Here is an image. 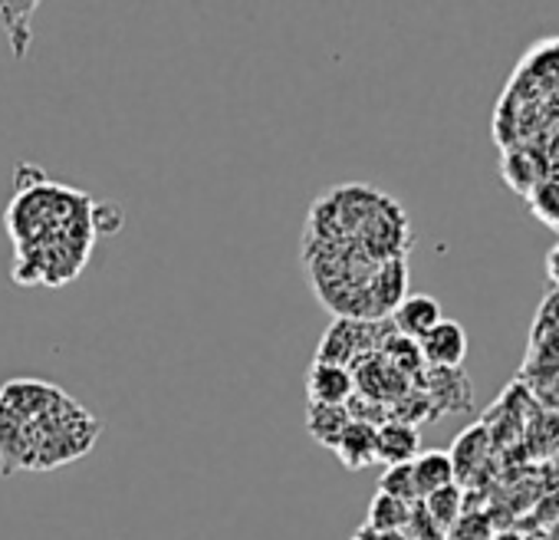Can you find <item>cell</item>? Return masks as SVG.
I'll return each instance as SVG.
<instances>
[{
  "mask_svg": "<svg viewBox=\"0 0 559 540\" xmlns=\"http://www.w3.org/2000/svg\"><path fill=\"white\" fill-rule=\"evenodd\" d=\"M425 369H461L467 356V333L457 320H441L418 340Z\"/></svg>",
  "mask_w": 559,
  "mask_h": 540,
  "instance_id": "7",
  "label": "cell"
},
{
  "mask_svg": "<svg viewBox=\"0 0 559 540\" xmlns=\"http://www.w3.org/2000/svg\"><path fill=\"white\" fill-rule=\"evenodd\" d=\"M421 455V432L405 422H385L376 429V461L412 465Z\"/></svg>",
  "mask_w": 559,
  "mask_h": 540,
  "instance_id": "10",
  "label": "cell"
},
{
  "mask_svg": "<svg viewBox=\"0 0 559 540\" xmlns=\"http://www.w3.org/2000/svg\"><path fill=\"white\" fill-rule=\"evenodd\" d=\"M448 455H451V465H454V481L464 484L487 461V455H490V432L484 425H471L467 432L457 435V442H454V448Z\"/></svg>",
  "mask_w": 559,
  "mask_h": 540,
  "instance_id": "12",
  "label": "cell"
},
{
  "mask_svg": "<svg viewBox=\"0 0 559 540\" xmlns=\"http://www.w3.org/2000/svg\"><path fill=\"white\" fill-rule=\"evenodd\" d=\"M349 540H379V533H376L372 527H366V524H362V527H359V530H356Z\"/></svg>",
  "mask_w": 559,
  "mask_h": 540,
  "instance_id": "22",
  "label": "cell"
},
{
  "mask_svg": "<svg viewBox=\"0 0 559 540\" xmlns=\"http://www.w3.org/2000/svg\"><path fill=\"white\" fill-rule=\"evenodd\" d=\"M90 224H93V234L103 237V234H116L122 227V211L119 204L112 201H93L90 204Z\"/></svg>",
  "mask_w": 559,
  "mask_h": 540,
  "instance_id": "20",
  "label": "cell"
},
{
  "mask_svg": "<svg viewBox=\"0 0 559 540\" xmlns=\"http://www.w3.org/2000/svg\"><path fill=\"white\" fill-rule=\"evenodd\" d=\"M90 204L76 188L50 185L44 172L37 181L17 185V198L8 208V231L17 244V284L60 287L80 274L96 240Z\"/></svg>",
  "mask_w": 559,
  "mask_h": 540,
  "instance_id": "1",
  "label": "cell"
},
{
  "mask_svg": "<svg viewBox=\"0 0 559 540\" xmlns=\"http://www.w3.org/2000/svg\"><path fill=\"white\" fill-rule=\"evenodd\" d=\"M546 274H549V281L559 287V244H552L549 254H546Z\"/></svg>",
  "mask_w": 559,
  "mask_h": 540,
  "instance_id": "21",
  "label": "cell"
},
{
  "mask_svg": "<svg viewBox=\"0 0 559 540\" xmlns=\"http://www.w3.org/2000/svg\"><path fill=\"white\" fill-rule=\"evenodd\" d=\"M405 211L369 185H340L317 198L304 244L340 254H356L376 263L405 260L408 254Z\"/></svg>",
  "mask_w": 559,
  "mask_h": 540,
  "instance_id": "2",
  "label": "cell"
},
{
  "mask_svg": "<svg viewBox=\"0 0 559 540\" xmlns=\"http://www.w3.org/2000/svg\"><path fill=\"white\" fill-rule=\"evenodd\" d=\"M67 392L53 383H44V379H11L0 386V406L11 409L17 419L24 422H37L40 415H47Z\"/></svg>",
  "mask_w": 559,
  "mask_h": 540,
  "instance_id": "6",
  "label": "cell"
},
{
  "mask_svg": "<svg viewBox=\"0 0 559 540\" xmlns=\"http://www.w3.org/2000/svg\"><path fill=\"white\" fill-rule=\"evenodd\" d=\"M412 507L415 504H405L399 497H389V494H376L369 501V517H366V527H372L376 533H405L408 520H412Z\"/></svg>",
  "mask_w": 559,
  "mask_h": 540,
  "instance_id": "18",
  "label": "cell"
},
{
  "mask_svg": "<svg viewBox=\"0 0 559 540\" xmlns=\"http://www.w3.org/2000/svg\"><path fill=\"white\" fill-rule=\"evenodd\" d=\"M349 422L353 419H349L346 406H317V402L307 406V432H310L313 442H320L330 451L340 445V438H343Z\"/></svg>",
  "mask_w": 559,
  "mask_h": 540,
  "instance_id": "14",
  "label": "cell"
},
{
  "mask_svg": "<svg viewBox=\"0 0 559 540\" xmlns=\"http://www.w3.org/2000/svg\"><path fill=\"white\" fill-rule=\"evenodd\" d=\"M99 438V422L90 409H83L73 396H63L47 415L37 422H27V458L24 471H50L60 465H70Z\"/></svg>",
  "mask_w": 559,
  "mask_h": 540,
  "instance_id": "3",
  "label": "cell"
},
{
  "mask_svg": "<svg viewBox=\"0 0 559 540\" xmlns=\"http://www.w3.org/2000/svg\"><path fill=\"white\" fill-rule=\"evenodd\" d=\"M421 504V510L428 514V520L438 527V530H454V524L464 517V488L454 481V484H444V488H438L435 494H428V497H421L418 501Z\"/></svg>",
  "mask_w": 559,
  "mask_h": 540,
  "instance_id": "16",
  "label": "cell"
},
{
  "mask_svg": "<svg viewBox=\"0 0 559 540\" xmlns=\"http://www.w3.org/2000/svg\"><path fill=\"white\" fill-rule=\"evenodd\" d=\"M379 491L389 497H399L405 504H418V491H415V474L412 465H389L379 478Z\"/></svg>",
  "mask_w": 559,
  "mask_h": 540,
  "instance_id": "19",
  "label": "cell"
},
{
  "mask_svg": "<svg viewBox=\"0 0 559 540\" xmlns=\"http://www.w3.org/2000/svg\"><path fill=\"white\" fill-rule=\"evenodd\" d=\"M412 386L425 392L435 419L448 412H464L471 409V399H474V389L461 369H425Z\"/></svg>",
  "mask_w": 559,
  "mask_h": 540,
  "instance_id": "5",
  "label": "cell"
},
{
  "mask_svg": "<svg viewBox=\"0 0 559 540\" xmlns=\"http://www.w3.org/2000/svg\"><path fill=\"white\" fill-rule=\"evenodd\" d=\"M379 540H408L405 533H379Z\"/></svg>",
  "mask_w": 559,
  "mask_h": 540,
  "instance_id": "23",
  "label": "cell"
},
{
  "mask_svg": "<svg viewBox=\"0 0 559 540\" xmlns=\"http://www.w3.org/2000/svg\"><path fill=\"white\" fill-rule=\"evenodd\" d=\"M412 474H415V491H418V501L435 494L438 488L444 484H454V465H451V455L448 451H421L415 461H412Z\"/></svg>",
  "mask_w": 559,
  "mask_h": 540,
  "instance_id": "15",
  "label": "cell"
},
{
  "mask_svg": "<svg viewBox=\"0 0 559 540\" xmlns=\"http://www.w3.org/2000/svg\"><path fill=\"white\" fill-rule=\"evenodd\" d=\"M356 392L353 373L330 363H313L307 373V399L317 406H346Z\"/></svg>",
  "mask_w": 559,
  "mask_h": 540,
  "instance_id": "9",
  "label": "cell"
},
{
  "mask_svg": "<svg viewBox=\"0 0 559 540\" xmlns=\"http://www.w3.org/2000/svg\"><path fill=\"white\" fill-rule=\"evenodd\" d=\"M392 324H369V320H346L336 317L330 324V330L323 333L320 347H317V360L313 363H330V366H343L353 369L359 360L379 353L382 340L389 337Z\"/></svg>",
  "mask_w": 559,
  "mask_h": 540,
  "instance_id": "4",
  "label": "cell"
},
{
  "mask_svg": "<svg viewBox=\"0 0 559 540\" xmlns=\"http://www.w3.org/2000/svg\"><path fill=\"white\" fill-rule=\"evenodd\" d=\"M333 455L349 468V471H362L376 461V429L362 425V422H349L340 445L333 448Z\"/></svg>",
  "mask_w": 559,
  "mask_h": 540,
  "instance_id": "13",
  "label": "cell"
},
{
  "mask_svg": "<svg viewBox=\"0 0 559 540\" xmlns=\"http://www.w3.org/2000/svg\"><path fill=\"white\" fill-rule=\"evenodd\" d=\"M37 0H0V34L11 40V50L17 60H24V54L31 50L34 31L31 21L37 14Z\"/></svg>",
  "mask_w": 559,
  "mask_h": 540,
  "instance_id": "11",
  "label": "cell"
},
{
  "mask_svg": "<svg viewBox=\"0 0 559 540\" xmlns=\"http://www.w3.org/2000/svg\"><path fill=\"white\" fill-rule=\"evenodd\" d=\"M379 356L399 373V376H405L408 383H415L421 373H425V360H421V350H418V343L415 340H405V337H399L395 330H389V337L382 340V347H379Z\"/></svg>",
  "mask_w": 559,
  "mask_h": 540,
  "instance_id": "17",
  "label": "cell"
},
{
  "mask_svg": "<svg viewBox=\"0 0 559 540\" xmlns=\"http://www.w3.org/2000/svg\"><path fill=\"white\" fill-rule=\"evenodd\" d=\"M441 317V304L428 294H405V301L392 310V330L405 340H421L431 327H438Z\"/></svg>",
  "mask_w": 559,
  "mask_h": 540,
  "instance_id": "8",
  "label": "cell"
}]
</instances>
